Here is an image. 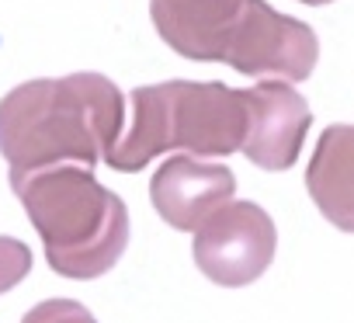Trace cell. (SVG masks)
Segmentation results:
<instances>
[{"label": "cell", "instance_id": "obj_1", "mask_svg": "<svg viewBox=\"0 0 354 323\" xmlns=\"http://www.w3.org/2000/svg\"><path fill=\"white\" fill-rule=\"evenodd\" d=\"M122 91L101 73H70L56 80H28L0 101V153L11 164V181L35 171L108 160L122 136Z\"/></svg>", "mask_w": 354, "mask_h": 323}, {"label": "cell", "instance_id": "obj_2", "mask_svg": "<svg viewBox=\"0 0 354 323\" xmlns=\"http://www.w3.org/2000/svg\"><path fill=\"white\" fill-rule=\"evenodd\" d=\"M160 39L188 59L230 63L247 77L306 80L319 59L316 32L268 0H149Z\"/></svg>", "mask_w": 354, "mask_h": 323}, {"label": "cell", "instance_id": "obj_3", "mask_svg": "<svg viewBox=\"0 0 354 323\" xmlns=\"http://www.w3.org/2000/svg\"><path fill=\"white\" fill-rule=\"evenodd\" d=\"M28 219L35 223L46 257L63 278H101L118 264L129 243L125 202L97 185L91 167L59 164L11 181Z\"/></svg>", "mask_w": 354, "mask_h": 323}, {"label": "cell", "instance_id": "obj_4", "mask_svg": "<svg viewBox=\"0 0 354 323\" xmlns=\"http://www.w3.org/2000/svg\"><path fill=\"white\" fill-rule=\"evenodd\" d=\"M250 125V91L226 84L167 80L132 91V125L115 142L104 164L115 171H139L153 156L185 149L192 156L240 153Z\"/></svg>", "mask_w": 354, "mask_h": 323}, {"label": "cell", "instance_id": "obj_5", "mask_svg": "<svg viewBox=\"0 0 354 323\" xmlns=\"http://www.w3.org/2000/svg\"><path fill=\"white\" fill-rule=\"evenodd\" d=\"M278 233L271 216L254 202H226L195 230V264L226 288L257 282L274 257Z\"/></svg>", "mask_w": 354, "mask_h": 323}, {"label": "cell", "instance_id": "obj_6", "mask_svg": "<svg viewBox=\"0 0 354 323\" xmlns=\"http://www.w3.org/2000/svg\"><path fill=\"white\" fill-rule=\"evenodd\" d=\"M313 111L288 80H261L250 87V125L240 153L264 171H288L299 153Z\"/></svg>", "mask_w": 354, "mask_h": 323}, {"label": "cell", "instance_id": "obj_7", "mask_svg": "<svg viewBox=\"0 0 354 323\" xmlns=\"http://www.w3.org/2000/svg\"><path fill=\"white\" fill-rule=\"evenodd\" d=\"M236 178L226 164H202L195 156H167L153 174L149 199L160 219L174 230H198L219 205L233 202Z\"/></svg>", "mask_w": 354, "mask_h": 323}, {"label": "cell", "instance_id": "obj_8", "mask_svg": "<svg viewBox=\"0 0 354 323\" xmlns=\"http://www.w3.org/2000/svg\"><path fill=\"white\" fill-rule=\"evenodd\" d=\"M306 192L326 223L354 233V125L323 129L306 167Z\"/></svg>", "mask_w": 354, "mask_h": 323}, {"label": "cell", "instance_id": "obj_9", "mask_svg": "<svg viewBox=\"0 0 354 323\" xmlns=\"http://www.w3.org/2000/svg\"><path fill=\"white\" fill-rule=\"evenodd\" d=\"M28 271H32V250L15 237H0V292L15 288Z\"/></svg>", "mask_w": 354, "mask_h": 323}, {"label": "cell", "instance_id": "obj_10", "mask_svg": "<svg viewBox=\"0 0 354 323\" xmlns=\"http://www.w3.org/2000/svg\"><path fill=\"white\" fill-rule=\"evenodd\" d=\"M21 323H97L80 302H70V299H49V302H39Z\"/></svg>", "mask_w": 354, "mask_h": 323}, {"label": "cell", "instance_id": "obj_11", "mask_svg": "<svg viewBox=\"0 0 354 323\" xmlns=\"http://www.w3.org/2000/svg\"><path fill=\"white\" fill-rule=\"evenodd\" d=\"M299 4H330V0H299Z\"/></svg>", "mask_w": 354, "mask_h": 323}]
</instances>
